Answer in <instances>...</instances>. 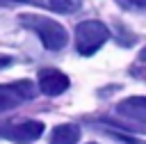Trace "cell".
Returning a JSON list of instances; mask_svg holds the SVG:
<instances>
[{
	"mask_svg": "<svg viewBox=\"0 0 146 144\" xmlns=\"http://www.w3.org/2000/svg\"><path fill=\"white\" fill-rule=\"evenodd\" d=\"M21 25L36 32V37L41 39V43L48 48V50H62L68 41V34L64 30V25H59L57 21L48 18V16H41V14H21L18 16Z\"/></svg>",
	"mask_w": 146,
	"mask_h": 144,
	"instance_id": "cell-1",
	"label": "cell"
},
{
	"mask_svg": "<svg viewBox=\"0 0 146 144\" xmlns=\"http://www.w3.org/2000/svg\"><path fill=\"white\" fill-rule=\"evenodd\" d=\"M110 39V30L100 21H82L75 25V48L80 55H94Z\"/></svg>",
	"mask_w": 146,
	"mask_h": 144,
	"instance_id": "cell-2",
	"label": "cell"
},
{
	"mask_svg": "<svg viewBox=\"0 0 146 144\" xmlns=\"http://www.w3.org/2000/svg\"><path fill=\"white\" fill-rule=\"evenodd\" d=\"M43 121L27 119V121H5L0 123V137L14 144H32L43 135Z\"/></svg>",
	"mask_w": 146,
	"mask_h": 144,
	"instance_id": "cell-3",
	"label": "cell"
},
{
	"mask_svg": "<svg viewBox=\"0 0 146 144\" xmlns=\"http://www.w3.org/2000/svg\"><path fill=\"white\" fill-rule=\"evenodd\" d=\"M34 94H36V87L32 80H16V82L0 85V112L18 107L21 103L34 98Z\"/></svg>",
	"mask_w": 146,
	"mask_h": 144,
	"instance_id": "cell-4",
	"label": "cell"
},
{
	"mask_svg": "<svg viewBox=\"0 0 146 144\" xmlns=\"http://www.w3.org/2000/svg\"><path fill=\"white\" fill-rule=\"evenodd\" d=\"M39 89H41L46 96H59L62 91L68 89V78H66L62 71L46 69V71L39 73Z\"/></svg>",
	"mask_w": 146,
	"mask_h": 144,
	"instance_id": "cell-5",
	"label": "cell"
},
{
	"mask_svg": "<svg viewBox=\"0 0 146 144\" xmlns=\"http://www.w3.org/2000/svg\"><path fill=\"white\" fill-rule=\"evenodd\" d=\"M116 112L125 119L146 123V96H130L116 105Z\"/></svg>",
	"mask_w": 146,
	"mask_h": 144,
	"instance_id": "cell-6",
	"label": "cell"
},
{
	"mask_svg": "<svg viewBox=\"0 0 146 144\" xmlns=\"http://www.w3.org/2000/svg\"><path fill=\"white\" fill-rule=\"evenodd\" d=\"M80 139V128L75 123H62L52 128L50 144H78Z\"/></svg>",
	"mask_w": 146,
	"mask_h": 144,
	"instance_id": "cell-7",
	"label": "cell"
},
{
	"mask_svg": "<svg viewBox=\"0 0 146 144\" xmlns=\"http://www.w3.org/2000/svg\"><path fill=\"white\" fill-rule=\"evenodd\" d=\"M48 9L57 11V14H73L80 5V0H46Z\"/></svg>",
	"mask_w": 146,
	"mask_h": 144,
	"instance_id": "cell-8",
	"label": "cell"
},
{
	"mask_svg": "<svg viewBox=\"0 0 146 144\" xmlns=\"http://www.w3.org/2000/svg\"><path fill=\"white\" fill-rule=\"evenodd\" d=\"M103 128H107L110 137H114V139H119V142H123V144H146V139H137V137H132V135H128V133H123V130L110 128V126H105V123H103Z\"/></svg>",
	"mask_w": 146,
	"mask_h": 144,
	"instance_id": "cell-9",
	"label": "cell"
},
{
	"mask_svg": "<svg viewBox=\"0 0 146 144\" xmlns=\"http://www.w3.org/2000/svg\"><path fill=\"white\" fill-rule=\"evenodd\" d=\"M123 9H146V0H116Z\"/></svg>",
	"mask_w": 146,
	"mask_h": 144,
	"instance_id": "cell-10",
	"label": "cell"
},
{
	"mask_svg": "<svg viewBox=\"0 0 146 144\" xmlns=\"http://www.w3.org/2000/svg\"><path fill=\"white\" fill-rule=\"evenodd\" d=\"M14 64V57H9V55H0V69H7V66H11Z\"/></svg>",
	"mask_w": 146,
	"mask_h": 144,
	"instance_id": "cell-11",
	"label": "cell"
},
{
	"mask_svg": "<svg viewBox=\"0 0 146 144\" xmlns=\"http://www.w3.org/2000/svg\"><path fill=\"white\" fill-rule=\"evenodd\" d=\"M14 2H32V5H39V2H43V0H14Z\"/></svg>",
	"mask_w": 146,
	"mask_h": 144,
	"instance_id": "cell-12",
	"label": "cell"
},
{
	"mask_svg": "<svg viewBox=\"0 0 146 144\" xmlns=\"http://www.w3.org/2000/svg\"><path fill=\"white\" fill-rule=\"evenodd\" d=\"M141 59H144V62H146V50H144V53H141Z\"/></svg>",
	"mask_w": 146,
	"mask_h": 144,
	"instance_id": "cell-13",
	"label": "cell"
}]
</instances>
